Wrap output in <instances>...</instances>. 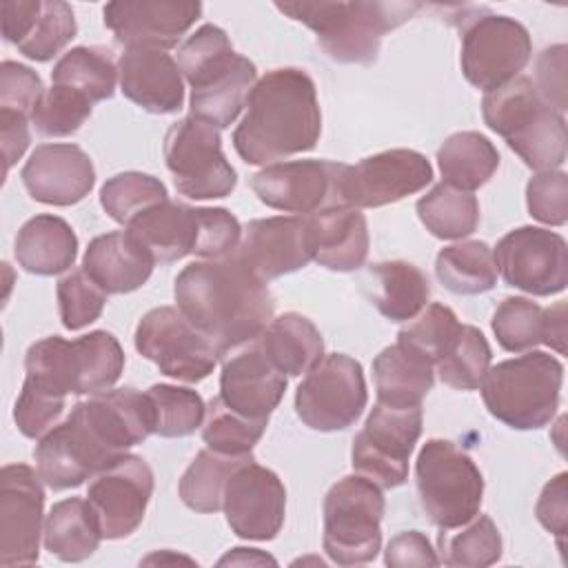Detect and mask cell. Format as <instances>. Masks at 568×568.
I'll return each mask as SVG.
<instances>
[{
    "label": "cell",
    "instance_id": "cell-1",
    "mask_svg": "<svg viewBox=\"0 0 568 568\" xmlns=\"http://www.w3.org/2000/svg\"><path fill=\"white\" fill-rule=\"evenodd\" d=\"M173 295L184 317L215 344L220 359L260 337L275 311L266 282L235 253L184 266L175 277Z\"/></svg>",
    "mask_w": 568,
    "mask_h": 568
},
{
    "label": "cell",
    "instance_id": "cell-2",
    "mask_svg": "<svg viewBox=\"0 0 568 568\" xmlns=\"http://www.w3.org/2000/svg\"><path fill=\"white\" fill-rule=\"evenodd\" d=\"M322 133V111L313 78L297 67H280L262 75L242 122L233 131V146L246 164H275L315 149Z\"/></svg>",
    "mask_w": 568,
    "mask_h": 568
},
{
    "label": "cell",
    "instance_id": "cell-3",
    "mask_svg": "<svg viewBox=\"0 0 568 568\" xmlns=\"http://www.w3.org/2000/svg\"><path fill=\"white\" fill-rule=\"evenodd\" d=\"M178 67L191 87V115L226 129L246 106L255 87V64L235 53L224 29L202 24L178 49Z\"/></svg>",
    "mask_w": 568,
    "mask_h": 568
},
{
    "label": "cell",
    "instance_id": "cell-4",
    "mask_svg": "<svg viewBox=\"0 0 568 568\" xmlns=\"http://www.w3.org/2000/svg\"><path fill=\"white\" fill-rule=\"evenodd\" d=\"M288 18L306 24L324 53L342 64H373L382 38L410 20L419 2H277Z\"/></svg>",
    "mask_w": 568,
    "mask_h": 568
},
{
    "label": "cell",
    "instance_id": "cell-5",
    "mask_svg": "<svg viewBox=\"0 0 568 568\" xmlns=\"http://www.w3.org/2000/svg\"><path fill=\"white\" fill-rule=\"evenodd\" d=\"M126 231L160 264L178 262L186 255L215 260L231 255L242 237L237 217L222 206H189L164 200L135 215Z\"/></svg>",
    "mask_w": 568,
    "mask_h": 568
},
{
    "label": "cell",
    "instance_id": "cell-6",
    "mask_svg": "<svg viewBox=\"0 0 568 568\" xmlns=\"http://www.w3.org/2000/svg\"><path fill=\"white\" fill-rule=\"evenodd\" d=\"M564 366L544 351H528L488 368L481 379V399L488 413L515 430H535L559 408Z\"/></svg>",
    "mask_w": 568,
    "mask_h": 568
},
{
    "label": "cell",
    "instance_id": "cell-7",
    "mask_svg": "<svg viewBox=\"0 0 568 568\" xmlns=\"http://www.w3.org/2000/svg\"><path fill=\"white\" fill-rule=\"evenodd\" d=\"M419 506L439 530L468 524L481 506L484 477L477 464L455 442L428 439L415 462Z\"/></svg>",
    "mask_w": 568,
    "mask_h": 568
},
{
    "label": "cell",
    "instance_id": "cell-8",
    "mask_svg": "<svg viewBox=\"0 0 568 568\" xmlns=\"http://www.w3.org/2000/svg\"><path fill=\"white\" fill-rule=\"evenodd\" d=\"M124 455L91 415L87 402H78L71 415L47 430L36 444V470L51 490L82 486L111 462Z\"/></svg>",
    "mask_w": 568,
    "mask_h": 568
},
{
    "label": "cell",
    "instance_id": "cell-9",
    "mask_svg": "<svg viewBox=\"0 0 568 568\" xmlns=\"http://www.w3.org/2000/svg\"><path fill=\"white\" fill-rule=\"evenodd\" d=\"M382 488L362 475H346L324 497V552L339 566L368 564L382 546Z\"/></svg>",
    "mask_w": 568,
    "mask_h": 568
},
{
    "label": "cell",
    "instance_id": "cell-10",
    "mask_svg": "<svg viewBox=\"0 0 568 568\" xmlns=\"http://www.w3.org/2000/svg\"><path fill=\"white\" fill-rule=\"evenodd\" d=\"M164 162L178 193L191 200H217L233 193L237 173L222 151L220 129L184 115L164 135Z\"/></svg>",
    "mask_w": 568,
    "mask_h": 568
},
{
    "label": "cell",
    "instance_id": "cell-11",
    "mask_svg": "<svg viewBox=\"0 0 568 568\" xmlns=\"http://www.w3.org/2000/svg\"><path fill=\"white\" fill-rule=\"evenodd\" d=\"M419 435L422 404L399 408L377 402L353 437V470L379 488L402 486L408 479V459Z\"/></svg>",
    "mask_w": 568,
    "mask_h": 568
},
{
    "label": "cell",
    "instance_id": "cell-12",
    "mask_svg": "<svg viewBox=\"0 0 568 568\" xmlns=\"http://www.w3.org/2000/svg\"><path fill=\"white\" fill-rule=\"evenodd\" d=\"M368 402L362 364L344 353L324 355L295 390L297 417L313 430L335 433L353 426Z\"/></svg>",
    "mask_w": 568,
    "mask_h": 568
},
{
    "label": "cell",
    "instance_id": "cell-13",
    "mask_svg": "<svg viewBox=\"0 0 568 568\" xmlns=\"http://www.w3.org/2000/svg\"><path fill=\"white\" fill-rule=\"evenodd\" d=\"M133 344L160 373L189 384L206 379L220 359L215 344L178 306H158L142 315Z\"/></svg>",
    "mask_w": 568,
    "mask_h": 568
},
{
    "label": "cell",
    "instance_id": "cell-14",
    "mask_svg": "<svg viewBox=\"0 0 568 568\" xmlns=\"http://www.w3.org/2000/svg\"><path fill=\"white\" fill-rule=\"evenodd\" d=\"M528 29L515 18L484 13L468 18L462 31V71L481 91H493L517 78L530 62Z\"/></svg>",
    "mask_w": 568,
    "mask_h": 568
},
{
    "label": "cell",
    "instance_id": "cell-15",
    "mask_svg": "<svg viewBox=\"0 0 568 568\" xmlns=\"http://www.w3.org/2000/svg\"><path fill=\"white\" fill-rule=\"evenodd\" d=\"M493 257L504 282L524 293L548 297L568 284V246L550 229H513L497 242Z\"/></svg>",
    "mask_w": 568,
    "mask_h": 568
},
{
    "label": "cell",
    "instance_id": "cell-16",
    "mask_svg": "<svg viewBox=\"0 0 568 568\" xmlns=\"http://www.w3.org/2000/svg\"><path fill=\"white\" fill-rule=\"evenodd\" d=\"M433 180V166L419 151L390 149L344 164L337 182L339 202L355 209H377L422 191Z\"/></svg>",
    "mask_w": 568,
    "mask_h": 568
},
{
    "label": "cell",
    "instance_id": "cell-17",
    "mask_svg": "<svg viewBox=\"0 0 568 568\" xmlns=\"http://www.w3.org/2000/svg\"><path fill=\"white\" fill-rule=\"evenodd\" d=\"M153 495V470L133 453L120 455L100 470L87 490V501L102 539H124L138 530Z\"/></svg>",
    "mask_w": 568,
    "mask_h": 568
},
{
    "label": "cell",
    "instance_id": "cell-18",
    "mask_svg": "<svg viewBox=\"0 0 568 568\" xmlns=\"http://www.w3.org/2000/svg\"><path fill=\"white\" fill-rule=\"evenodd\" d=\"M42 477L27 464L0 470V564L31 566L40 557L44 530Z\"/></svg>",
    "mask_w": 568,
    "mask_h": 568
},
{
    "label": "cell",
    "instance_id": "cell-19",
    "mask_svg": "<svg viewBox=\"0 0 568 568\" xmlns=\"http://www.w3.org/2000/svg\"><path fill=\"white\" fill-rule=\"evenodd\" d=\"M342 162L331 160H291L264 166L251 178L257 200L284 213H317L337 206V182Z\"/></svg>",
    "mask_w": 568,
    "mask_h": 568
},
{
    "label": "cell",
    "instance_id": "cell-20",
    "mask_svg": "<svg viewBox=\"0 0 568 568\" xmlns=\"http://www.w3.org/2000/svg\"><path fill=\"white\" fill-rule=\"evenodd\" d=\"M222 510L237 537L268 541L284 524L286 488L271 468L248 459L229 477Z\"/></svg>",
    "mask_w": 568,
    "mask_h": 568
},
{
    "label": "cell",
    "instance_id": "cell-21",
    "mask_svg": "<svg viewBox=\"0 0 568 568\" xmlns=\"http://www.w3.org/2000/svg\"><path fill=\"white\" fill-rule=\"evenodd\" d=\"M200 13L202 4L191 0H115L102 11L104 27L124 49L162 51L175 47Z\"/></svg>",
    "mask_w": 568,
    "mask_h": 568
},
{
    "label": "cell",
    "instance_id": "cell-22",
    "mask_svg": "<svg viewBox=\"0 0 568 568\" xmlns=\"http://www.w3.org/2000/svg\"><path fill=\"white\" fill-rule=\"evenodd\" d=\"M286 390V375L266 357L257 337L222 357L220 399L253 419H268Z\"/></svg>",
    "mask_w": 568,
    "mask_h": 568
},
{
    "label": "cell",
    "instance_id": "cell-23",
    "mask_svg": "<svg viewBox=\"0 0 568 568\" xmlns=\"http://www.w3.org/2000/svg\"><path fill=\"white\" fill-rule=\"evenodd\" d=\"M235 257L264 282L304 268L311 257L308 222L302 215H275L244 226Z\"/></svg>",
    "mask_w": 568,
    "mask_h": 568
},
{
    "label": "cell",
    "instance_id": "cell-24",
    "mask_svg": "<svg viewBox=\"0 0 568 568\" xmlns=\"http://www.w3.org/2000/svg\"><path fill=\"white\" fill-rule=\"evenodd\" d=\"M22 184L36 202L71 206L95 184L91 158L78 144H40L22 166Z\"/></svg>",
    "mask_w": 568,
    "mask_h": 568
},
{
    "label": "cell",
    "instance_id": "cell-25",
    "mask_svg": "<svg viewBox=\"0 0 568 568\" xmlns=\"http://www.w3.org/2000/svg\"><path fill=\"white\" fill-rule=\"evenodd\" d=\"M118 80L120 91L149 113H175L184 104L182 71L162 49H124L118 60Z\"/></svg>",
    "mask_w": 568,
    "mask_h": 568
},
{
    "label": "cell",
    "instance_id": "cell-26",
    "mask_svg": "<svg viewBox=\"0 0 568 568\" xmlns=\"http://www.w3.org/2000/svg\"><path fill=\"white\" fill-rule=\"evenodd\" d=\"M311 257L337 273H351L364 266L368 255V224L359 209L337 204L306 217Z\"/></svg>",
    "mask_w": 568,
    "mask_h": 568
},
{
    "label": "cell",
    "instance_id": "cell-27",
    "mask_svg": "<svg viewBox=\"0 0 568 568\" xmlns=\"http://www.w3.org/2000/svg\"><path fill=\"white\" fill-rule=\"evenodd\" d=\"M153 266V255L129 231L93 237L82 257V268L106 295L138 291L151 277Z\"/></svg>",
    "mask_w": 568,
    "mask_h": 568
},
{
    "label": "cell",
    "instance_id": "cell-28",
    "mask_svg": "<svg viewBox=\"0 0 568 568\" xmlns=\"http://www.w3.org/2000/svg\"><path fill=\"white\" fill-rule=\"evenodd\" d=\"M362 284L373 306L390 322L417 317L430 297V282L424 271L404 260L368 266Z\"/></svg>",
    "mask_w": 568,
    "mask_h": 568
},
{
    "label": "cell",
    "instance_id": "cell-29",
    "mask_svg": "<svg viewBox=\"0 0 568 568\" xmlns=\"http://www.w3.org/2000/svg\"><path fill=\"white\" fill-rule=\"evenodd\" d=\"M13 253L27 273L44 277L58 275L73 266L78 255V237L67 220L42 213L20 226Z\"/></svg>",
    "mask_w": 568,
    "mask_h": 568
},
{
    "label": "cell",
    "instance_id": "cell-30",
    "mask_svg": "<svg viewBox=\"0 0 568 568\" xmlns=\"http://www.w3.org/2000/svg\"><path fill=\"white\" fill-rule=\"evenodd\" d=\"M377 402L388 406H419L435 382V366L404 344L386 346L373 359Z\"/></svg>",
    "mask_w": 568,
    "mask_h": 568
},
{
    "label": "cell",
    "instance_id": "cell-31",
    "mask_svg": "<svg viewBox=\"0 0 568 568\" xmlns=\"http://www.w3.org/2000/svg\"><path fill=\"white\" fill-rule=\"evenodd\" d=\"M257 342L266 357L288 377L306 375L324 357L320 328L308 317L293 311L273 317Z\"/></svg>",
    "mask_w": 568,
    "mask_h": 568
},
{
    "label": "cell",
    "instance_id": "cell-32",
    "mask_svg": "<svg viewBox=\"0 0 568 568\" xmlns=\"http://www.w3.org/2000/svg\"><path fill=\"white\" fill-rule=\"evenodd\" d=\"M102 541L100 526L87 499L67 497L44 517L42 544L60 561H84Z\"/></svg>",
    "mask_w": 568,
    "mask_h": 568
},
{
    "label": "cell",
    "instance_id": "cell-33",
    "mask_svg": "<svg viewBox=\"0 0 568 568\" xmlns=\"http://www.w3.org/2000/svg\"><path fill=\"white\" fill-rule=\"evenodd\" d=\"M437 164L446 184L459 191H477L499 166L495 144L477 131H457L437 149Z\"/></svg>",
    "mask_w": 568,
    "mask_h": 568
},
{
    "label": "cell",
    "instance_id": "cell-34",
    "mask_svg": "<svg viewBox=\"0 0 568 568\" xmlns=\"http://www.w3.org/2000/svg\"><path fill=\"white\" fill-rule=\"evenodd\" d=\"M435 275L455 295H479L495 288L499 273L493 248L486 242L468 240L437 253Z\"/></svg>",
    "mask_w": 568,
    "mask_h": 568
},
{
    "label": "cell",
    "instance_id": "cell-35",
    "mask_svg": "<svg viewBox=\"0 0 568 568\" xmlns=\"http://www.w3.org/2000/svg\"><path fill=\"white\" fill-rule=\"evenodd\" d=\"M75 395L109 390L124 371V351L109 331H91L71 339Z\"/></svg>",
    "mask_w": 568,
    "mask_h": 568
},
{
    "label": "cell",
    "instance_id": "cell-36",
    "mask_svg": "<svg viewBox=\"0 0 568 568\" xmlns=\"http://www.w3.org/2000/svg\"><path fill=\"white\" fill-rule=\"evenodd\" d=\"M51 82L69 87L95 104L113 98L118 64L104 47H75L55 62Z\"/></svg>",
    "mask_w": 568,
    "mask_h": 568
},
{
    "label": "cell",
    "instance_id": "cell-37",
    "mask_svg": "<svg viewBox=\"0 0 568 568\" xmlns=\"http://www.w3.org/2000/svg\"><path fill=\"white\" fill-rule=\"evenodd\" d=\"M417 215L430 235L462 240L479 226V202L473 193L439 182L417 200Z\"/></svg>",
    "mask_w": 568,
    "mask_h": 568
},
{
    "label": "cell",
    "instance_id": "cell-38",
    "mask_svg": "<svg viewBox=\"0 0 568 568\" xmlns=\"http://www.w3.org/2000/svg\"><path fill=\"white\" fill-rule=\"evenodd\" d=\"M248 459H253V455L235 457L217 453L206 446L195 455V459L180 477V499L186 508L195 513H217L222 508L229 477L237 466H242Z\"/></svg>",
    "mask_w": 568,
    "mask_h": 568
},
{
    "label": "cell",
    "instance_id": "cell-39",
    "mask_svg": "<svg viewBox=\"0 0 568 568\" xmlns=\"http://www.w3.org/2000/svg\"><path fill=\"white\" fill-rule=\"evenodd\" d=\"M566 120L544 104L519 131L506 138V144L535 171H555L566 162Z\"/></svg>",
    "mask_w": 568,
    "mask_h": 568
},
{
    "label": "cell",
    "instance_id": "cell-40",
    "mask_svg": "<svg viewBox=\"0 0 568 568\" xmlns=\"http://www.w3.org/2000/svg\"><path fill=\"white\" fill-rule=\"evenodd\" d=\"M490 346L477 326L462 324L450 348L435 362L439 379L457 390H475L481 386L490 368Z\"/></svg>",
    "mask_w": 568,
    "mask_h": 568
},
{
    "label": "cell",
    "instance_id": "cell-41",
    "mask_svg": "<svg viewBox=\"0 0 568 568\" xmlns=\"http://www.w3.org/2000/svg\"><path fill=\"white\" fill-rule=\"evenodd\" d=\"M268 419H253L229 408L220 395L206 404L202 422V439L209 448L224 455H253L255 444L262 439Z\"/></svg>",
    "mask_w": 568,
    "mask_h": 568
},
{
    "label": "cell",
    "instance_id": "cell-42",
    "mask_svg": "<svg viewBox=\"0 0 568 568\" xmlns=\"http://www.w3.org/2000/svg\"><path fill=\"white\" fill-rule=\"evenodd\" d=\"M544 104L546 102L539 98L535 82L526 75H517L484 95L481 115L488 129L506 140L519 131Z\"/></svg>",
    "mask_w": 568,
    "mask_h": 568
},
{
    "label": "cell",
    "instance_id": "cell-43",
    "mask_svg": "<svg viewBox=\"0 0 568 568\" xmlns=\"http://www.w3.org/2000/svg\"><path fill=\"white\" fill-rule=\"evenodd\" d=\"M439 564L481 568L499 561L501 535L488 515H475L459 532H439Z\"/></svg>",
    "mask_w": 568,
    "mask_h": 568
},
{
    "label": "cell",
    "instance_id": "cell-44",
    "mask_svg": "<svg viewBox=\"0 0 568 568\" xmlns=\"http://www.w3.org/2000/svg\"><path fill=\"white\" fill-rule=\"evenodd\" d=\"M164 200H169L166 186L158 178L140 171L118 173L109 178L100 189V204L104 213L122 226Z\"/></svg>",
    "mask_w": 568,
    "mask_h": 568
},
{
    "label": "cell",
    "instance_id": "cell-45",
    "mask_svg": "<svg viewBox=\"0 0 568 568\" xmlns=\"http://www.w3.org/2000/svg\"><path fill=\"white\" fill-rule=\"evenodd\" d=\"M149 402L153 408V433L160 437H186L202 428L206 404L202 397L186 388L173 384H153L149 390Z\"/></svg>",
    "mask_w": 568,
    "mask_h": 568
},
{
    "label": "cell",
    "instance_id": "cell-46",
    "mask_svg": "<svg viewBox=\"0 0 568 568\" xmlns=\"http://www.w3.org/2000/svg\"><path fill=\"white\" fill-rule=\"evenodd\" d=\"M78 33L73 9L60 0L42 2V11L33 27L18 44V51L36 62L53 60Z\"/></svg>",
    "mask_w": 568,
    "mask_h": 568
},
{
    "label": "cell",
    "instance_id": "cell-47",
    "mask_svg": "<svg viewBox=\"0 0 568 568\" xmlns=\"http://www.w3.org/2000/svg\"><path fill=\"white\" fill-rule=\"evenodd\" d=\"M493 333L508 353H526L541 344L544 308L528 297H506L493 313Z\"/></svg>",
    "mask_w": 568,
    "mask_h": 568
},
{
    "label": "cell",
    "instance_id": "cell-48",
    "mask_svg": "<svg viewBox=\"0 0 568 568\" xmlns=\"http://www.w3.org/2000/svg\"><path fill=\"white\" fill-rule=\"evenodd\" d=\"M91 102L62 84H51L40 95L33 113L31 124L44 138H67L75 133L91 115Z\"/></svg>",
    "mask_w": 568,
    "mask_h": 568
},
{
    "label": "cell",
    "instance_id": "cell-49",
    "mask_svg": "<svg viewBox=\"0 0 568 568\" xmlns=\"http://www.w3.org/2000/svg\"><path fill=\"white\" fill-rule=\"evenodd\" d=\"M413 320L415 322H410L397 333V342L424 355L435 366V362L455 342L462 324L453 313V308L439 302H433L430 306H426V311H422Z\"/></svg>",
    "mask_w": 568,
    "mask_h": 568
},
{
    "label": "cell",
    "instance_id": "cell-50",
    "mask_svg": "<svg viewBox=\"0 0 568 568\" xmlns=\"http://www.w3.org/2000/svg\"><path fill=\"white\" fill-rule=\"evenodd\" d=\"M55 295L62 326L69 331H80L93 324L106 304V293L89 277L82 266L71 268L58 280Z\"/></svg>",
    "mask_w": 568,
    "mask_h": 568
},
{
    "label": "cell",
    "instance_id": "cell-51",
    "mask_svg": "<svg viewBox=\"0 0 568 568\" xmlns=\"http://www.w3.org/2000/svg\"><path fill=\"white\" fill-rule=\"evenodd\" d=\"M528 213L548 226H564L568 220V175L561 169L537 171L526 184Z\"/></svg>",
    "mask_w": 568,
    "mask_h": 568
},
{
    "label": "cell",
    "instance_id": "cell-52",
    "mask_svg": "<svg viewBox=\"0 0 568 568\" xmlns=\"http://www.w3.org/2000/svg\"><path fill=\"white\" fill-rule=\"evenodd\" d=\"M64 402L67 397L47 393L29 382L22 384V390L16 399L13 406V419L18 430L29 437V439H38L42 437L47 430H51L58 422V417L64 410Z\"/></svg>",
    "mask_w": 568,
    "mask_h": 568
},
{
    "label": "cell",
    "instance_id": "cell-53",
    "mask_svg": "<svg viewBox=\"0 0 568 568\" xmlns=\"http://www.w3.org/2000/svg\"><path fill=\"white\" fill-rule=\"evenodd\" d=\"M42 93V80L31 67L13 60H4L0 64V109L31 118Z\"/></svg>",
    "mask_w": 568,
    "mask_h": 568
},
{
    "label": "cell",
    "instance_id": "cell-54",
    "mask_svg": "<svg viewBox=\"0 0 568 568\" xmlns=\"http://www.w3.org/2000/svg\"><path fill=\"white\" fill-rule=\"evenodd\" d=\"M539 98L564 115L566 111V44H555L541 51L537 58V84Z\"/></svg>",
    "mask_w": 568,
    "mask_h": 568
},
{
    "label": "cell",
    "instance_id": "cell-55",
    "mask_svg": "<svg viewBox=\"0 0 568 568\" xmlns=\"http://www.w3.org/2000/svg\"><path fill=\"white\" fill-rule=\"evenodd\" d=\"M535 515L539 524L557 537L561 548L568 530V473H559L544 486L535 506Z\"/></svg>",
    "mask_w": 568,
    "mask_h": 568
},
{
    "label": "cell",
    "instance_id": "cell-56",
    "mask_svg": "<svg viewBox=\"0 0 568 568\" xmlns=\"http://www.w3.org/2000/svg\"><path fill=\"white\" fill-rule=\"evenodd\" d=\"M386 566H437L439 557L435 555L428 537L419 530H404L399 535H395L388 546H386V555H384Z\"/></svg>",
    "mask_w": 568,
    "mask_h": 568
},
{
    "label": "cell",
    "instance_id": "cell-57",
    "mask_svg": "<svg viewBox=\"0 0 568 568\" xmlns=\"http://www.w3.org/2000/svg\"><path fill=\"white\" fill-rule=\"evenodd\" d=\"M31 118L18 113V111H7L0 109V131H2V153H4V175L11 171V166L24 155L29 142H31V131H29Z\"/></svg>",
    "mask_w": 568,
    "mask_h": 568
},
{
    "label": "cell",
    "instance_id": "cell-58",
    "mask_svg": "<svg viewBox=\"0 0 568 568\" xmlns=\"http://www.w3.org/2000/svg\"><path fill=\"white\" fill-rule=\"evenodd\" d=\"M42 11V0H7L2 2V36L11 44H20L36 18Z\"/></svg>",
    "mask_w": 568,
    "mask_h": 568
},
{
    "label": "cell",
    "instance_id": "cell-59",
    "mask_svg": "<svg viewBox=\"0 0 568 568\" xmlns=\"http://www.w3.org/2000/svg\"><path fill=\"white\" fill-rule=\"evenodd\" d=\"M541 344L550 346L559 355L566 353V302H557L555 306L544 308Z\"/></svg>",
    "mask_w": 568,
    "mask_h": 568
},
{
    "label": "cell",
    "instance_id": "cell-60",
    "mask_svg": "<svg viewBox=\"0 0 568 568\" xmlns=\"http://www.w3.org/2000/svg\"><path fill=\"white\" fill-rule=\"evenodd\" d=\"M224 564H275V559L257 548H233L220 559V566Z\"/></svg>",
    "mask_w": 568,
    "mask_h": 568
},
{
    "label": "cell",
    "instance_id": "cell-61",
    "mask_svg": "<svg viewBox=\"0 0 568 568\" xmlns=\"http://www.w3.org/2000/svg\"><path fill=\"white\" fill-rule=\"evenodd\" d=\"M153 561H189V564H193L189 557H175V555H164V552H155V555H151V557H146L142 564H153Z\"/></svg>",
    "mask_w": 568,
    "mask_h": 568
}]
</instances>
